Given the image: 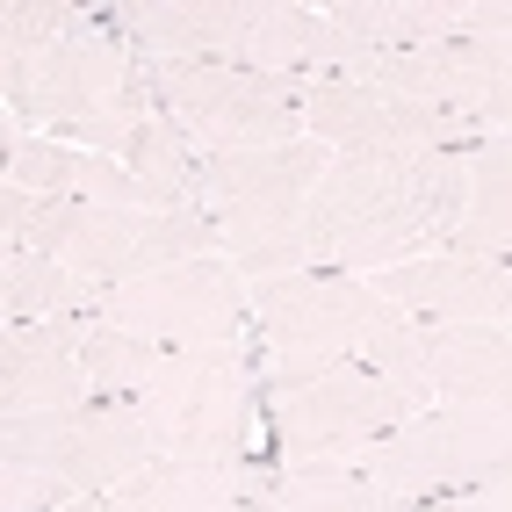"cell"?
<instances>
[{
  "label": "cell",
  "mask_w": 512,
  "mask_h": 512,
  "mask_svg": "<svg viewBox=\"0 0 512 512\" xmlns=\"http://www.w3.org/2000/svg\"><path fill=\"white\" fill-rule=\"evenodd\" d=\"M65 332L80 347L94 397L138 404L166 462H267L253 347L246 354H181V347L109 332L101 318H73Z\"/></svg>",
  "instance_id": "cell-1"
},
{
  "label": "cell",
  "mask_w": 512,
  "mask_h": 512,
  "mask_svg": "<svg viewBox=\"0 0 512 512\" xmlns=\"http://www.w3.org/2000/svg\"><path fill=\"white\" fill-rule=\"evenodd\" d=\"M462 224V159H332L311 188L289 275H383L397 260L448 253Z\"/></svg>",
  "instance_id": "cell-2"
},
{
  "label": "cell",
  "mask_w": 512,
  "mask_h": 512,
  "mask_svg": "<svg viewBox=\"0 0 512 512\" xmlns=\"http://www.w3.org/2000/svg\"><path fill=\"white\" fill-rule=\"evenodd\" d=\"M0 94H8V138H58L109 159H123L145 116H159L145 58L109 15H87L51 51L0 65Z\"/></svg>",
  "instance_id": "cell-3"
},
{
  "label": "cell",
  "mask_w": 512,
  "mask_h": 512,
  "mask_svg": "<svg viewBox=\"0 0 512 512\" xmlns=\"http://www.w3.org/2000/svg\"><path fill=\"white\" fill-rule=\"evenodd\" d=\"M159 462V440L130 397H87L73 412L0 426V512H58L73 498L123 491Z\"/></svg>",
  "instance_id": "cell-4"
},
{
  "label": "cell",
  "mask_w": 512,
  "mask_h": 512,
  "mask_svg": "<svg viewBox=\"0 0 512 512\" xmlns=\"http://www.w3.org/2000/svg\"><path fill=\"white\" fill-rule=\"evenodd\" d=\"M0 238L8 253H51L101 289L145 282L174 260L224 253V231L202 210H109V202H51L29 188L0 195Z\"/></svg>",
  "instance_id": "cell-5"
},
{
  "label": "cell",
  "mask_w": 512,
  "mask_h": 512,
  "mask_svg": "<svg viewBox=\"0 0 512 512\" xmlns=\"http://www.w3.org/2000/svg\"><path fill=\"white\" fill-rule=\"evenodd\" d=\"M339 152H325L318 138L296 145H260V152H210L202 159L195 202L202 217L224 231V253L238 260L246 282L289 275L296 267V231L311 210V188L325 181V166Z\"/></svg>",
  "instance_id": "cell-6"
},
{
  "label": "cell",
  "mask_w": 512,
  "mask_h": 512,
  "mask_svg": "<svg viewBox=\"0 0 512 512\" xmlns=\"http://www.w3.org/2000/svg\"><path fill=\"white\" fill-rule=\"evenodd\" d=\"M260 419L282 462H354L383 433L412 419L404 397L383 368L368 361H332V368H296V375H260Z\"/></svg>",
  "instance_id": "cell-7"
},
{
  "label": "cell",
  "mask_w": 512,
  "mask_h": 512,
  "mask_svg": "<svg viewBox=\"0 0 512 512\" xmlns=\"http://www.w3.org/2000/svg\"><path fill=\"white\" fill-rule=\"evenodd\" d=\"M390 325H404V318L361 275H267V282H253V368L260 375L361 361L368 339H383Z\"/></svg>",
  "instance_id": "cell-8"
},
{
  "label": "cell",
  "mask_w": 512,
  "mask_h": 512,
  "mask_svg": "<svg viewBox=\"0 0 512 512\" xmlns=\"http://www.w3.org/2000/svg\"><path fill=\"white\" fill-rule=\"evenodd\" d=\"M94 318L109 332L181 347V354H246L253 347V282L238 275L231 253H202V260H174L145 282L109 289Z\"/></svg>",
  "instance_id": "cell-9"
},
{
  "label": "cell",
  "mask_w": 512,
  "mask_h": 512,
  "mask_svg": "<svg viewBox=\"0 0 512 512\" xmlns=\"http://www.w3.org/2000/svg\"><path fill=\"white\" fill-rule=\"evenodd\" d=\"M383 491L397 498H462L512 462V412H484V404H433L412 412L397 433L354 455Z\"/></svg>",
  "instance_id": "cell-10"
},
{
  "label": "cell",
  "mask_w": 512,
  "mask_h": 512,
  "mask_svg": "<svg viewBox=\"0 0 512 512\" xmlns=\"http://www.w3.org/2000/svg\"><path fill=\"white\" fill-rule=\"evenodd\" d=\"M152 101L188 130V145L210 152H260V145H296L303 109L282 73L253 65H152L145 58Z\"/></svg>",
  "instance_id": "cell-11"
},
{
  "label": "cell",
  "mask_w": 512,
  "mask_h": 512,
  "mask_svg": "<svg viewBox=\"0 0 512 512\" xmlns=\"http://www.w3.org/2000/svg\"><path fill=\"white\" fill-rule=\"evenodd\" d=\"M361 87H383L397 101L462 116L476 138H512V37H462L440 51H368L347 44V73Z\"/></svg>",
  "instance_id": "cell-12"
},
{
  "label": "cell",
  "mask_w": 512,
  "mask_h": 512,
  "mask_svg": "<svg viewBox=\"0 0 512 512\" xmlns=\"http://www.w3.org/2000/svg\"><path fill=\"white\" fill-rule=\"evenodd\" d=\"M289 87H296L303 130L339 159H433V152L476 145V130L462 116L426 109V101H397L383 87H361V80H339V73H311V80H289Z\"/></svg>",
  "instance_id": "cell-13"
},
{
  "label": "cell",
  "mask_w": 512,
  "mask_h": 512,
  "mask_svg": "<svg viewBox=\"0 0 512 512\" xmlns=\"http://www.w3.org/2000/svg\"><path fill=\"white\" fill-rule=\"evenodd\" d=\"M368 368H383L404 397H440V404H484L512 412V332L505 325H433L404 318L383 339H368Z\"/></svg>",
  "instance_id": "cell-14"
},
{
  "label": "cell",
  "mask_w": 512,
  "mask_h": 512,
  "mask_svg": "<svg viewBox=\"0 0 512 512\" xmlns=\"http://www.w3.org/2000/svg\"><path fill=\"white\" fill-rule=\"evenodd\" d=\"M397 318H433V325H512V260L491 253H419L383 275H361Z\"/></svg>",
  "instance_id": "cell-15"
},
{
  "label": "cell",
  "mask_w": 512,
  "mask_h": 512,
  "mask_svg": "<svg viewBox=\"0 0 512 512\" xmlns=\"http://www.w3.org/2000/svg\"><path fill=\"white\" fill-rule=\"evenodd\" d=\"M94 383L80 368V347L65 325H8L0 332V412L37 419V412H73Z\"/></svg>",
  "instance_id": "cell-16"
},
{
  "label": "cell",
  "mask_w": 512,
  "mask_h": 512,
  "mask_svg": "<svg viewBox=\"0 0 512 512\" xmlns=\"http://www.w3.org/2000/svg\"><path fill=\"white\" fill-rule=\"evenodd\" d=\"M8 188L51 195V202H109V210H152V195L138 188L123 159L80 152L58 138H8Z\"/></svg>",
  "instance_id": "cell-17"
},
{
  "label": "cell",
  "mask_w": 512,
  "mask_h": 512,
  "mask_svg": "<svg viewBox=\"0 0 512 512\" xmlns=\"http://www.w3.org/2000/svg\"><path fill=\"white\" fill-rule=\"evenodd\" d=\"M267 462H152L116 491L130 512H238L260 491Z\"/></svg>",
  "instance_id": "cell-18"
},
{
  "label": "cell",
  "mask_w": 512,
  "mask_h": 512,
  "mask_svg": "<svg viewBox=\"0 0 512 512\" xmlns=\"http://www.w3.org/2000/svg\"><path fill=\"white\" fill-rule=\"evenodd\" d=\"M462 159V224L455 253L512 260V138H476Z\"/></svg>",
  "instance_id": "cell-19"
},
{
  "label": "cell",
  "mask_w": 512,
  "mask_h": 512,
  "mask_svg": "<svg viewBox=\"0 0 512 512\" xmlns=\"http://www.w3.org/2000/svg\"><path fill=\"white\" fill-rule=\"evenodd\" d=\"M101 282L73 275L65 260L51 253H8V267H0V311H8V325H73V318H94L101 311Z\"/></svg>",
  "instance_id": "cell-20"
},
{
  "label": "cell",
  "mask_w": 512,
  "mask_h": 512,
  "mask_svg": "<svg viewBox=\"0 0 512 512\" xmlns=\"http://www.w3.org/2000/svg\"><path fill=\"white\" fill-rule=\"evenodd\" d=\"M275 505L282 512H419L426 498L383 491L361 462H275Z\"/></svg>",
  "instance_id": "cell-21"
},
{
  "label": "cell",
  "mask_w": 512,
  "mask_h": 512,
  "mask_svg": "<svg viewBox=\"0 0 512 512\" xmlns=\"http://www.w3.org/2000/svg\"><path fill=\"white\" fill-rule=\"evenodd\" d=\"M123 166H130V174H138V188L152 195V210H202V202H195L202 159H195L188 130L166 116V109H159V116H145V130L130 138Z\"/></svg>",
  "instance_id": "cell-22"
},
{
  "label": "cell",
  "mask_w": 512,
  "mask_h": 512,
  "mask_svg": "<svg viewBox=\"0 0 512 512\" xmlns=\"http://www.w3.org/2000/svg\"><path fill=\"white\" fill-rule=\"evenodd\" d=\"M80 22H87V8H65V0H8V15H0V65L51 51Z\"/></svg>",
  "instance_id": "cell-23"
},
{
  "label": "cell",
  "mask_w": 512,
  "mask_h": 512,
  "mask_svg": "<svg viewBox=\"0 0 512 512\" xmlns=\"http://www.w3.org/2000/svg\"><path fill=\"white\" fill-rule=\"evenodd\" d=\"M462 512H512V462L491 476V484H476V491H462Z\"/></svg>",
  "instance_id": "cell-24"
},
{
  "label": "cell",
  "mask_w": 512,
  "mask_h": 512,
  "mask_svg": "<svg viewBox=\"0 0 512 512\" xmlns=\"http://www.w3.org/2000/svg\"><path fill=\"white\" fill-rule=\"evenodd\" d=\"M58 512H130L116 491H101V498H73V505H58Z\"/></svg>",
  "instance_id": "cell-25"
},
{
  "label": "cell",
  "mask_w": 512,
  "mask_h": 512,
  "mask_svg": "<svg viewBox=\"0 0 512 512\" xmlns=\"http://www.w3.org/2000/svg\"><path fill=\"white\" fill-rule=\"evenodd\" d=\"M419 512H462V498H426Z\"/></svg>",
  "instance_id": "cell-26"
},
{
  "label": "cell",
  "mask_w": 512,
  "mask_h": 512,
  "mask_svg": "<svg viewBox=\"0 0 512 512\" xmlns=\"http://www.w3.org/2000/svg\"><path fill=\"white\" fill-rule=\"evenodd\" d=\"M505 332H512V325H505Z\"/></svg>",
  "instance_id": "cell-27"
}]
</instances>
